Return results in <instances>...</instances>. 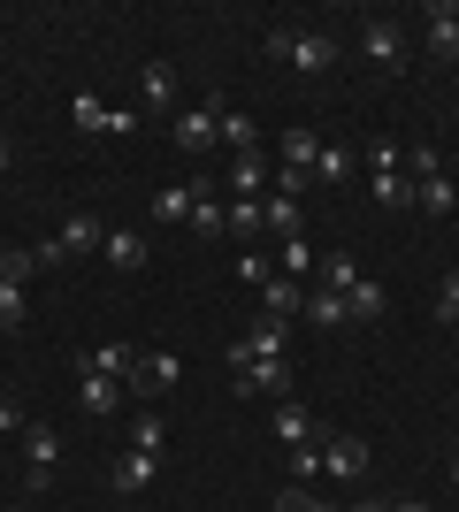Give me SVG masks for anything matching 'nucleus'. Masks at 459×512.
Returning <instances> with one entry per match:
<instances>
[{
  "mask_svg": "<svg viewBox=\"0 0 459 512\" xmlns=\"http://www.w3.org/2000/svg\"><path fill=\"white\" fill-rule=\"evenodd\" d=\"M238 276H245V283H253V291H261V283H268V276H276V260H268V253H238Z\"/></svg>",
  "mask_w": 459,
  "mask_h": 512,
  "instance_id": "37",
  "label": "nucleus"
},
{
  "mask_svg": "<svg viewBox=\"0 0 459 512\" xmlns=\"http://www.w3.org/2000/svg\"><path fill=\"white\" fill-rule=\"evenodd\" d=\"M0 436H23V413L8 406V398H0Z\"/></svg>",
  "mask_w": 459,
  "mask_h": 512,
  "instance_id": "40",
  "label": "nucleus"
},
{
  "mask_svg": "<svg viewBox=\"0 0 459 512\" xmlns=\"http://www.w3.org/2000/svg\"><path fill=\"white\" fill-rule=\"evenodd\" d=\"M54 467H62V436H54V428H23V482H31V490H46V482H54Z\"/></svg>",
  "mask_w": 459,
  "mask_h": 512,
  "instance_id": "3",
  "label": "nucleus"
},
{
  "mask_svg": "<svg viewBox=\"0 0 459 512\" xmlns=\"http://www.w3.org/2000/svg\"><path fill=\"white\" fill-rule=\"evenodd\" d=\"M452 482H459V459H452Z\"/></svg>",
  "mask_w": 459,
  "mask_h": 512,
  "instance_id": "43",
  "label": "nucleus"
},
{
  "mask_svg": "<svg viewBox=\"0 0 459 512\" xmlns=\"http://www.w3.org/2000/svg\"><path fill=\"white\" fill-rule=\"evenodd\" d=\"M161 444H169V413H138V421H131V451H153V459H161Z\"/></svg>",
  "mask_w": 459,
  "mask_h": 512,
  "instance_id": "23",
  "label": "nucleus"
},
{
  "mask_svg": "<svg viewBox=\"0 0 459 512\" xmlns=\"http://www.w3.org/2000/svg\"><path fill=\"white\" fill-rule=\"evenodd\" d=\"M176 146H184V153H207V146H215V100L192 107V115H176Z\"/></svg>",
  "mask_w": 459,
  "mask_h": 512,
  "instance_id": "18",
  "label": "nucleus"
},
{
  "mask_svg": "<svg viewBox=\"0 0 459 512\" xmlns=\"http://www.w3.org/2000/svg\"><path fill=\"white\" fill-rule=\"evenodd\" d=\"M352 512H421V505H391V497H360Z\"/></svg>",
  "mask_w": 459,
  "mask_h": 512,
  "instance_id": "39",
  "label": "nucleus"
},
{
  "mask_svg": "<svg viewBox=\"0 0 459 512\" xmlns=\"http://www.w3.org/2000/svg\"><path fill=\"white\" fill-rule=\"evenodd\" d=\"M398 161H406V146H398V138H375V146H368V169H375V176H391Z\"/></svg>",
  "mask_w": 459,
  "mask_h": 512,
  "instance_id": "35",
  "label": "nucleus"
},
{
  "mask_svg": "<svg viewBox=\"0 0 459 512\" xmlns=\"http://www.w3.org/2000/svg\"><path fill=\"white\" fill-rule=\"evenodd\" d=\"M131 367H138L131 344H92L85 360H77V375H115V383H131Z\"/></svg>",
  "mask_w": 459,
  "mask_h": 512,
  "instance_id": "11",
  "label": "nucleus"
},
{
  "mask_svg": "<svg viewBox=\"0 0 459 512\" xmlns=\"http://www.w3.org/2000/svg\"><path fill=\"white\" fill-rule=\"evenodd\" d=\"M238 375V398H276V390H291V360H245L230 367Z\"/></svg>",
  "mask_w": 459,
  "mask_h": 512,
  "instance_id": "8",
  "label": "nucleus"
},
{
  "mask_svg": "<svg viewBox=\"0 0 459 512\" xmlns=\"http://www.w3.org/2000/svg\"><path fill=\"white\" fill-rule=\"evenodd\" d=\"M276 436H284L291 451H299V444H322V428H314V413H306V406H291V398L276 406Z\"/></svg>",
  "mask_w": 459,
  "mask_h": 512,
  "instance_id": "20",
  "label": "nucleus"
},
{
  "mask_svg": "<svg viewBox=\"0 0 459 512\" xmlns=\"http://www.w3.org/2000/svg\"><path fill=\"white\" fill-rule=\"evenodd\" d=\"M100 214H69L62 222V237H54V245H62V260H85V253H100Z\"/></svg>",
  "mask_w": 459,
  "mask_h": 512,
  "instance_id": "12",
  "label": "nucleus"
},
{
  "mask_svg": "<svg viewBox=\"0 0 459 512\" xmlns=\"http://www.w3.org/2000/svg\"><path fill=\"white\" fill-rule=\"evenodd\" d=\"M123 406H131V390L115 383V375H77V413L85 421H115Z\"/></svg>",
  "mask_w": 459,
  "mask_h": 512,
  "instance_id": "4",
  "label": "nucleus"
},
{
  "mask_svg": "<svg viewBox=\"0 0 459 512\" xmlns=\"http://www.w3.org/2000/svg\"><path fill=\"white\" fill-rule=\"evenodd\" d=\"M398 169L414 176V184H429V176H444V153H437V146H406V161H398Z\"/></svg>",
  "mask_w": 459,
  "mask_h": 512,
  "instance_id": "29",
  "label": "nucleus"
},
{
  "mask_svg": "<svg viewBox=\"0 0 459 512\" xmlns=\"http://www.w3.org/2000/svg\"><path fill=\"white\" fill-rule=\"evenodd\" d=\"M261 230V199H230V237H253Z\"/></svg>",
  "mask_w": 459,
  "mask_h": 512,
  "instance_id": "34",
  "label": "nucleus"
},
{
  "mask_svg": "<svg viewBox=\"0 0 459 512\" xmlns=\"http://www.w3.org/2000/svg\"><path fill=\"white\" fill-rule=\"evenodd\" d=\"M352 283H360V260H352V253H329V260H322V291H337V299H345Z\"/></svg>",
  "mask_w": 459,
  "mask_h": 512,
  "instance_id": "26",
  "label": "nucleus"
},
{
  "mask_svg": "<svg viewBox=\"0 0 459 512\" xmlns=\"http://www.w3.org/2000/svg\"><path fill=\"white\" fill-rule=\"evenodd\" d=\"M215 146H230V161H238V153H261V123H253L245 107L215 100Z\"/></svg>",
  "mask_w": 459,
  "mask_h": 512,
  "instance_id": "6",
  "label": "nucleus"
},
{
  "mask_svg": "<svg viewBox=\"0 0 459 512\" xmlns=\"http://www.w3.org/2000/svg\"><path fill=\"white\" fill-rule=\"evenodd\" d=\"M153 467H161L153 451H123V459H115V467H108V490L138 497V490H146V482H153Z\"/></svg>",
  "mask_w": 459,
  "mask_h": 512,
  "instance_id": "13",
  "label": "nucleus"
},
{
  "mask_svg": "<svg viewBox=\"0 0 459 512\" xmlns=\"http://www.w3.org/2000/svg\"><path fill=\"white\" fill-rule=\"evenodd\" d=\"M421 23H429V54H437V62H459V8L452 0H437Z\"/></svg>",
  "mask_w": 459,
  "mask_h": 512,
  "instance_id": "10",
  "label": "nucleus"
},
{
  "mask_svg": "<svg viewBox=\"0 0 459 512\" xmlns=\"http://www.w3.org/2000/svg\"><path fill=\"white\" fill-rule=\"evenodd\" d=\"M437 314H444V321L459 314V268H452V276H444V291H437Z\"/></svg>",
  "mask_w": 459,
  "mask_h": 512,
  "instance_id": "38",
  "label": "nucleus"
},
{
  "mask_svg": "<svg viewBox=\"0 0 459 512\" xmlns=\"http://www.w3.org/2000/svg\"><path fill=\"white\" fill-rule=\"evenodd\" d=\"M314 474H322V444H299L291 451V482H314Z\"/></svg>",
  "mask_w": 459,
  "mask_h": 512,
  "instance_id": "36",
  "label": "nucleus"
},
{
  "mask_svg": "<svg viewBox=\"0 0 459 512\" xmlns=\"http://www.w3.org/2000/svg\"><path fill=\"white\" fill-rule=\"evenodd\" d=\"M261 230H276V237H306V214H299V199L268 192V199H261Z\"/></svg>",
  "mask_w": 459,
  "mask_h": 512,
  "instance_id": "17",
  "label": "nucleus"
},
{
  "mask_svg": "<svg viewBox=\"0 0 459 512\" xmlns=\"http://www.w3.org/2000/svg\"><path fill=\"white\" fill-rule=\"evenodd\" d=\"M444 329H459V314H452V321H444Z\"/></svg>",
  "mask_w": 459,
  "mask_h": 512,
  "instance_id": "42",
  "label": "nucleus"
},
{
  "mask_svg": "<svg viewBox=\"0 0 459 512\" xmlns=\"http://www.w3.org/2000/svg\"><path fill=\"white\" fill-rule=\"evenodd\" d=\"M146 214H153V222H192V184H161Z\"/></svg>",
  "mask_w": 459,
  "mask_h": 512,
  "instance_id": "21",
  "label": "nucleus"
},
{
  "mask_svg": "<svg viewBox=\"0 0 459 512\" xmlns=\"http://www.w3.org/2000/svg\"><path fill=\"white\" fill-rule=\"evenodd\" d=\"M176 375H184V360H176V352H138V367H131V383H123V390L161 398V390H176Z\"/></svg>",
  "mask_w": 459,
  "mask_h": 512,
  "instance_id": "7",
  "label": "nucleus"
},
{
  "mask_svg": "<svg viewBox=\"0 0 459 512\" xmlns=\"http://www.w3.org/2000/svg\"><path fill=\"white\" fill-rule=\"evenodd\" d=\"M345 314H352V321H383V314H391V299H383V283H375V276H360V283L345 291Z\"/></svg>",
  "mask_w": 459,
  "mask_h": 512,
  "instance_id": "19",
  "label": "nucleus"
},
{
  "mask_svg": "<svg viewBox=\"0 0 459 512\" xmlns=\"http://www.w3.org/2000/svg\"><path fill=\"white\" fill-rule=\"evenodd\" d=\"M245 360H291V352H284V321L261 314L245 337H230V367H245Z\"/></svg>",
  "mask_w": 459,
  "mask_h": 512,
  "instance_id": "5",
  "label": "nucleus"
},
{
  "mask_svg": "<svg viewBox=\"0 0 459 512\" xmlns=\"http://www.w3.org/2000/svg\"><path fill=\"white\" fill-rule=\"evenodd\" d=\"M169 92H176V69L169 62H146V69H138V115H161Z\"/></svg>",
  "mask_w": 459,
  "mask_h": 512,
  "instance_id": "14",
  "label": "nucleus"
},
{
  "mask_svg": "<svg viewBox=\"0 0 459 512\" xmlns=\"http://www.w3.org/2000/svg\"><path fill=\"white\" fill-rule=\"evenodd\" d=\"M414 207L421 214H452L459 207V184H452V176H429V184H414Z\"/></svg>",
  "mask_w": 459,
  "mask_h": 512,
  "instance_id": "24",
  "label": "nucleus"
},
{
  "mask_svg": "<svg viewBox=\"0 0 459 512\" xmlns=\"http://www.w3.org/2000/svg\"><path fill=\"white\" fill-rule=\"evenodd\" d=\"M368 192L383 199V207H414V176H406V169H391V176H375Z\"/></svg>",
  "mask_w": 459,
  "mask_h": 512,
  "instance_id": "27",
  "label": "nucleus"
},
{
  "mask_svg": "<svg viewBox=\"0 0 459 512\" xmlns=\"http://www.w3.org/2000/svg\"><path fill=\"white\" fill-rule=\"evenodd\" d=\"M314 161H322V138H314V130H284V169L314 176Z\"/></svg>",
  "mask_w": 459,
  "mask_h": 512,
  "instance_id": "22",
  "label": "nucleus"
},
{
  "mask_svg": "<svg viewBox=\"0 0 459 512\" xmlns=\"http://www.w3.org/2000/svg\"><path fill=\"white\" fill-rule=\"evenodd\" d=\"M261 314H268V321H291V314H306V291H299L291 276H268V283H261Z\"/></svg>",
  "mask_w": 459,
  "mask_h": 512,
  "instance_id": "15",
  "label": "nucleus"
},
{
  "mask_svg": "<svg viewBox=\"0 0 459 512\" xmlns=\"http://www.w3.org/2000/svg\"><path fill=\"white\" fill-rule=\"evenodd\" d=\"M276 512H337V505H329V497H314L306 482H291V490L276 497Z\"/></svg>",
  "mask_w": 459,
  "mask_h": 512,
  "instance_id": "31",
  "label": "nucleus"
},
{
  "mask_svg": "<svg viewBox=\"0 0 459 512\" xmlns=\"http://www.w3.org/2000/svg\"><path fill=\"white\" fill-rule=\"evenodd\" d=\"M306 321H322V329H345V299H337V291H314V299H306Z\"/></svg>",
  "mask_w": 459,
  "mask_h": 512,
  "instance_id": "30",
  "label": "nucleus"
},
{
  "mask_svg": "<svg viewBox=\"0 0 459 512\" xmlns=\"http://www.w3.org/2000/svg\"><path fill=\"white\" fill-rule=\"evenodd\" d=\"M360 54H368L383 77H398L406 69V23H391V16H368L360 23Z\"/></svg>",
  "mask_w": 459,
  "mask_h": 512,
  "instance_id": "2",
  "label": "nucleus"
},
{
  "mask_svg": "<svg viewBox=\"0 0 459 512\" xmlns=\"http://www.w3.org/2000/svg\"><path fill=\"white\" fill-rule=\"evenodd\" d=\"M230 176H238L245 199H268V192H261V184H268V161H261V153H238V161H230Z\"/></svg>",
  "mask_w": 459,
  "mask_h": 512,
  "instance_id": "25",
  "label": "nucleus"
},
{
  "mask_svg": "<svg viewBox=\"0 0 459 512\" xmlns=\"http://www.w3.org/2000/svg\"><path fill=\"white\" fill-rule=\"evenodd\" d=\"M268 54H276V62H291L299 77H329L345 46L329 39V31H268Z\"/></svg>",
  "mask_w": 459,
  "mask_h": 512,
  "instance_id": "1",
  "label": "nucleus"
},
{
  "mask_svg": "<svg viewBox=\"0 0 459 512\" xmlns=\"http://www.w3.org/2000/svg\"><path fill=\"white\" fill-rule=\"evenodd\" d=\"M276 268H284V276L299 283L306 268H322V260H314V245H306V237H284V253H276Z\"/></svg>",
  "mask_w": 459,
  "mask_h": 512,
  "instance_id": "28",
  "label": "nucleus"
},
{
  "mask_svg": "<svg viewBox=\"0 0 459 512\" xmlns=\"http://www.w3.org/2000/svg\"><path fill=\"white\" fill-rule=\"evenodd\" d=\"M8 161H16V146H8V138H0V169H8Z\"/></svg>",
  "mask_w": 459,
  "mask_h": 512,
  "instance_id": "41",
  "label": "nucleus"
},
{
  "mask_svg": "<svg viewBox=\"0 0 459 512\" xmlns=\"http://www.w3.org/2000/svg\"><path fill=\"white\" fill-rule=\"evenodd\" d=\"M100 253H108V268L131 276V268H146V230H108V237H100Z\"/></svg>",
  "mask_w": 459,
  "mask_h": 512,
  "instance_id": "16",
  "label": "nucleus"
},
{
  "mask_svg": "<svg viewBox=\"0 0 459 512\" xmlns=\"http://www.w3.org/2000/svg\"><path fill=\"white\" fill-rule=\"evenodd\" d=\"M0 329H23V283L0 276Z\"/></svg>",
  "mask_w": 459,
  "mask_h": 512,
  "instance_id": "32",
  "label": "nucleus"
},
{
  "mask_svg": "<svg viewBox=\"0 0 459 512\" xmlns=\"http://www.w3.org/2000/svg\"><path fill=\"white\" fill-rule=\"evenodd\" d=\"M314 176H322V184H345V176H352V153H345V146H322V161H314Z\"/></svg>",
  "mask_w": 459,
  "mask_h": 512,
  "instance_id": "33",
  "label": "nucleus"
},
{
  "mask_svg": "<svg viewBox=\"0 0 459 512\" xmlns=\"http://www.w3.org/2000/svg\"><path fill=\"white\" fill-rule=\"evenodd\" d=\"M322 474L360 482V474H368V444H360V436H322Z\"/></svg>",
  "mask_w": 459,
  "mask_h": 512,
  "instance_id": "9",
  "label": "nucleus"
}]
</instances>
